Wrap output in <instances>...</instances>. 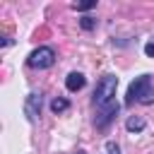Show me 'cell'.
<instances>
[{"label": "cell", "mask_w": 154, "mask_h": 154, "mask_svg": "<svg viewBox=\"0 0 154 154\" xmlns=\"http://www.w3.org/2000/svg\"><path fill=\"white\" fill-rule=\"evenodd\" d=\"M144 118H140V116H130L128 120H125V128H128V132H142L144 130Z\"/></svg>", "instance_id": "obj_7"}, {"label": "cell", "mask_w": 154, "mask_h": 154, "mask_svg": "<svg viewBox=\"0 0 154 154\" xmlns=\"http://www.w3.org/2000/svg\"><path fill=\"white\" fill-rule=\"evenodd\" d=\"M103 154H120V147L116 142H106V152Z\"/></svg>", "instance_id": "obj_11"}, {"label": "cell", "mask_w": 154, "mask_h": 154, "mask_svg": "<svg viewBox=\"0 0 154 154\" xmlns=\"http://www.w3.org/2000/svg\"><path fill=\"white\" fill-rule=\"evenodd\" d=\"M91 7H96V0H89V2H79V5H77V12H87V10H91Z\"/></svg>", "instance_id": "obj_10"}, {"label": "cell", "mask_w": 154, "mask_h": 154, "mask_svg": "<svg viewBox=\"0 0 154 154\" xmlns=\"http://www.w3.org/2000/svg\"><path fill=\"white\" fill-rule=\"evenodd\" d=\"M144 55H147V58H154V38L144 43Z\"/></svg>", "instance_id": "obj_12"}, {"label": "cell", "mask_w": 154, "mask_h": 154, "mask_svg": "<svg viewBox=\"0 0 154 154\" xmlns=\"http://www.w3.org/2000/svg\"><path fill=\"white\" fill-rule=\"evenodd\" d=\"M75 154H87V152H84V149H77V152H75Z\"/></svg>", "instance_id": "obj_13"}, {"label": "cell", "mask_w": 154, "mask_h": 154, "mask_svg": "<svg viewBox=\"0 0 154 154\" xmlns=\"http://www.w3.org/2000/svg\"><path fill=\"white\" fill-rule=\"evenodd\" d=\"M41 106H43V96L38 91H31L24 101V116L29 123H36V118L41 116Z\"/></svg>", "instance_id": "obj_5"}, {"label": "cell", "mask_w": 154, "mask_h": 154, "mask_svg": "<svg viewBox=\"0 0 154 154\" xmlns=\"http://www.w3.org/2000/svg\"><path fill=\"white\" fill-rule=\"evenodd\" d=\"M116 89H118V77L111 75V72L101 75L99 82H96V87H94V106L101 108L108 101H113L116 99Z\"/></svg>", "instance_id": "obj_2"}, {"label": "cell", "mask_w": 154, "mask_h": 154, "mask_svg": "<svg viewBox=\"0 0 154 154\" xmlns=\"http://www.w3.org/2000/svg\"><path fill=\"white\" fill-rule=\"evenodd\" d=\"M118 101L113 99V101H108L106 106H101V108H96V116H94V125L99 128V130H106L111 123H113V118L118 116Z\"/></svg>", "instance_id": "obj_4"}, {"label": "cell", "mask_w": 154, "mask_h": 154, "mask_svg": "<svg viewBox=\"0 0 154 154\" xmlns=\"http://www.w3.org/2000/svg\"><path fill=\"white\" fill-rule=\"evenodd\" d=\"M79 26H82L84 31H91V29L96 26V19H94V17H82V19H79Z\"/></svg>", "instance_id": "obj_9"}, {"label": "cell", "mask_w": 154, "mask_h": 154, "mask_svg": "<svg viewBox=\"0 0 154 154\" xmlns=\"http://www.w3.org/2000/svg\"><path fill=\"white\" fill-rule=\"evenodd\" d=\"M67 108H70V101L63 99V96H55V99L51 101V111H53V113H65Z\"/></svg>", "instance_id": "obj_8"}, {"label": "cell", "mask_w": 154, "mask_h": 154, "mask_svg": "<svg viewBox=\"0 0 154 154\" xmlns=\"http://www.w3.org/2000/svg\"><path fill=\"white\" fill-rule=\"evenodd\" d=\"M53 63H55V51H53L51 46H38V48L31 51L29 58H26V65L34 67V70H46V67H51Z\"/></svg>", "instance_id": "obj_3"}, {"label": "cell", "mask_w": 154, "mask_h": 154, "mask_svg": "<svg viewBox=\"0 0 154 154\" xmlns=\"http://www.w3.org/2000/svg\"><path fill=\"white\" fill-rule=\"evenodd\" d=\"M132 103H154V82L149 75H140L135 82H130L128 87V94H125V106H132Z\"/></svg>", "instance_id": "obj_1"}, {"label": "cell", "mask_w": 154, "mask_h": 154, "mask_svg": "<svg viewBox=\"0 0 154 154\" xmlns=\"http://www.w3.org/2000/svg\"><path fill=\"white\" fill-rule=\"evenodd\" d=\"M84 84H87V79H84L82 72H70V75L65 77V87H67V91H79Z\"/></svg>", "instance_id": "obj_6"}]
</instances>
